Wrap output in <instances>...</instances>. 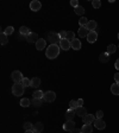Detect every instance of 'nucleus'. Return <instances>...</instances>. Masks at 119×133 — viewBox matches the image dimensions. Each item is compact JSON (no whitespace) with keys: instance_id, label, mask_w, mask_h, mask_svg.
<instances>
[{"instance_id":"f257e3e1","label":"nucleus","mask_w":119,"mask_h":133,"mask_svg":"<svg viewBox=\"0 0 119 133\" xmlns=\"http://www.w3.org/2000/svg\"><path fill=\"white\" fill-rule=\"evenodd\" d=\"M45 55L49 59H54L60 55V46L57 44H50L47 48V51H45Z\"/></svg>"},{"instance_id":"f03ea898","label":"nucleus","mask_w":119,"mask_h":133,"mask_svg":"<svg viewBox=\"0 0 119 133\" xmlns=\"http://www.w3.org/2000/svg\"><path fill=\"white\" fill-rule=\"evenodd\" d=\"M24 88L22 83H14L12 86V94L16 95V96H20V95L24 94Z\"/></svg>"},{"instance_id":"7ed1b4c3","label":"nucleus","mask_w":119,"mask_h":133,"mask_svg":"<svg viewBox=\"0 0 119 133\" xmlns=\"http://www.w3.org/2000/svg\"><path fill=\"white\" fill-rule=\"evenodd\" d=\"M48 41L51 43V44H57L61 42V38H60V35L56 32H49L48 33Z\"/></svg>"},{"instance_id":"20e7f679","label":"nucleus","mask_w":119,"mask_h":133,"mask_svg":"<svg viewBox=\"0 0 119 133\" xmlns=\"http://www.w3.org/2000/svg\"><path fill=\"white\" fill-rule=\"evenodd\" d=\"M56 99V94L55 91H51V90H48L44 93V96H43V101H45V102H53V101H55Z\"/></svg>"},{"instance_id":"39448f33","label":"nucleus","mask_w":119,"mask_h":133,"mask_svg":"<svg viewBox=\"0 0 119 133\" xmlns=\"http://www.w3.org/2000/svg\"><path fill=\"white\" fill-rule=\"evenodd\" d=\"M11 78L13 80L14 83H22V81L24 77H23V74L19 71V70H14V71L11 74Z\"/></svg>"},{"instance_id":"423d86ee","label":"nucleus","mask_w":119,"mask_h":133,"mask_svg":"<svg viewBox=\"0 0 119 133\" xmlns=\"http://www.w3.org/2000/svg\"><path fill=\"white\" fill-rule=\"evenodd\" d=\"M60 48H61L62 50H64V51H67V50H69L70 48H72V42H69L68 39H61V42H60Z\"/></svg>"},{"instance_id":"0eeeda50","label":"nucleus","mask_w":119,"mask_h":133,"mask_svg":"<svg viewBox=\"0 0 119 133\" xmlns=\"http://www.w3.org/2000/svg\"><path fill=\"white\" fill-rule=\"evenodd\" d=\"M41 7H42V4H41V1H38V0H32L30 3V8H31V11H33V12L39 11Z\"/></svg>"},{"instance_id":"6e6552de","label":"nucleus","mask_w":119,"mask_h":133,"mask_svg":"<svg viewBox=\"0 0 119 133\" xmlns=\"http://www.w3.org/2000/svg\"><path fill=\"white\" fill-rule=\"evenodd\" d=\"M38 39L39 38L36 32H30L28 36H26V42H28V43H37Z\"/></svg>"},{"instance_id":"1a4fd4ad","label":"nucleus","mask_w":119,"mask_h":133,"mask_svg":"<svg viewBox=\"0 0 119 133\" xmlns=\"http://www.w3.org/2000/svg\"><path fill=\"white\" fill-rule=\"evenodd\" d=\"M98 39V32L97 31H89L88 36H87V41L88 43H95Z\"/></svg>"},{"instance_id":"9d476101","label":"nucleus","mask_w":119,"mask_h":133,"mask_svg":"<svg viewBox=\"0 0 119 133\" xmlns=\"http://www.w3.org/2000/svg\"><path fill=\"white\" fill-rule=\"evenodd\" d=\"M82 119H83V124H94L97 118H95L94 114H87L86 116H83Z\"/></svg>"},{"instance_id":"9b49d317","label":"nucleus","mask_w":119,"mask_h":133,"mask_svg":"<svg viewBox=\"0 0 119 133\" xmlns=\"http://www.w3.org/2000/svg\"><path fill=\"white\" fill-rule=\"evenodd\" d=\"M75 128V122H74V120H68V121H66L64 122V125H63V130L64 131H72V130H74Z\"/></svg>"},{"instance_id":"f8f14e48","label":"nucleus","mask_w":119,"mask_h":133,"mask_svg":"<svg viewBox=\"0 0 119 133\" xmlns=\"http://www.w3.org/2000/svg\"><path fill=\"white\" fill-rule=\"evenodd\" d=\"M94 126H95V128H98V130H104V128L106 127V124L103 119H95Z\"/></svg>"},{"instance_id":"ddd939ff","label":"nucleus","mask_w":119,"mask_h":133,"mask_svg":"<svg viewBox=\"0 0 119 133\" xmlns=\"http://www.w3.org/2000/svg\"><path fill=\"white\" fill-rule=\"evenodd\" d=\"M75 113H76V115L81 116V118H83V116H86L87 115V109L85 107H78L76 109H75Z\"/></svg>"},{"instance_id":"4468645a","label":"nucleus","mask_w":119,"mask_h":133,"mask_svg":"<svg viewBox=\"0 0 119 133\" xmlns=\"http://www.w3.org/2000/svg\"><path fill=\"white\" fill-rule=\"evenodd\" d=\"M45 45H47V42H45V39L39 38L38 41H37V43H36V49L37 50H43L45 48Z\"/></svg>"},{"instance_id":"2eb2a0df","label":"nucleus","mask_w":119,"mask_h":133,"mask_svg":"<svg viewBox=\"0 0 119 133\" xmlns=\"http://www.w3.org/2000/svg\"><path fill=\"white\" fill-rule=\"evenodd\" d=\"M81 132L82 133H92L93 132V126L91 124H83L82 128H81Z\"/></svg>"},{"instance_id":"dca6fc26","label":"nucleus","mask_w":119,"mask_h":133,"mask_svg":"<svg viewBox=\"0 0 119 133\" xmlns=\"http://www.w3.org/2000/svg\"><path fill=\"white\" fill-rule=\"evenodd\" d=\"M97 26H98V24H97V22H95V20H89L88 24L86 25V29L88 31H95Z\"/></svg>"},{"instance_id":"f3484780","label":"nucleus","mask_w":119,"mask_h":133,"mask_svg":"<svg viewBox=\"0 0 119 133\" xmlns=\"http://www.w3.org/2000/svg\"><path fill=\"white\" fill-rule=\"evenodd\" d=\"M79 36L81 37V38H83V37H87L88 36L89 31L86 29V26H80V29H79Z\"/></svg>"},{"instance_id":"a211bd4d","label":"nucleus","mask_w":119,"mask_h":133,"mask_svg":"<svg viewBox=\"0 0 119 133\" xmlns=\"http://www.w3.org/2000/svg\"><path fill=\"white\" fill-rule=\"evenodd\" d=\"M99 61L101 62V63H107V62L110 61V55H108L107 52L100 54V56H99Z\"/></svg>"},{"instance_id":"6ab92c4d","label":"nucleus","mask_w":119,"mask_h":133,"mask_svg":"<svg viewBox=\"0 0 119 133\" xmlns=\"http://www.w3.org/2000/svg\"><path fill=\"white\" fill-rule=\"evenodd\" d=\"M72 49L74 50H80L81 49V41L79 38H75L72 42Z\"/></svg>"},{"instance_id":"aec40b11","label":"nucleus","mask_w":119,"mask_h":133,"mask_svg":"<svg viewBox=\"0 0 119 133\" xmlns=\"http://www.w3.org/2000/svg\"><path fill=\"white\" fill-rule=\"evenodd\" d=\"M44 128V125L42 124V122H36V124H33V131L36 133H41Z\"/></svg>"},{"instance_id":"412c9836","label":"nucleus","mask_w":119,"mask_h":133,"mask_svg":"<svg viewBox=\"0 0 119 133\" xmlns=\"http://www.w3.org/2000/svg\"><path fill=\"white\" fill-rule=\"evenodd\" d=\"M74 115H76L75 111H73V109H68V111L66 112V120L67 121H68V120H74Z\"/></svg>"},{"instance_id":"4be33fe9","label":"nucleus","mask_w":119,"mask_h":133,"mask_svg":"<svg viewBox=\"0 0 119 133\" xmlns=\"http://www.w3.org/2000/svg\"><path fill=\"white\" fill-rule=\"evenodd\" d=\"M39 86H41V78L39 77L31 78V87H33V88H38Z\"/></svg>"},{"instance_id":"5701e85b","label":"nucleus","mask_w":119,"mask_h":133,"mask_svg":"<svg viewBox=\"0 0 119 133\" xmlns=\"http://www.w3.org/2000/svg\"><path fill=\"white\" fill-rule=\"evenodd\" d=\"M7 42H8L7 35L5 32H1V35H0V43H1V45H6Z\"/></svg>"},{"instance_id":"b1692460","label":"nucleus","mask_w":119,"mask_h":133,"mask_svg":"<svg viewBox=\"0 0 119 133\" xmlns=\"http://www.w3.org/2000/svg\"><path fill=\"white\" fill-rule=\"evenodd\" d=\"M19 33L22 35V36H28L29 33H30V29L28 28V26H22V28L19 29Z\"/></svg>"},{"instance_id":"393cba45","label":"nucleus","mask_w":119,"mask_h":133,"mask_svg":"<svg viewBox=\"0 0 119 133\" xmlns=\"http://www.w3.org/2000/svg\"><path fill=\"white\" fill-rule=\"evenodd\" d=\"M111 91L113 95H119V84L118 83H113L111 86Z\"/></svg>"},{"instance_id":"a878e982","label":"nucleus","mask_w":119,"mask_h":133,"mask_svg":"<svg viewBox=\"0 0 119 133\" xmlns=\"http://www.w3.org/2000/svg\"><path fill=\"white\" fill-rule=\"evenodd\" d=\"M30 105H31V101L28 97H24V99L20 100V106H22V107H29Z\"/></svg>"},{"instance_id":"bb28decb","label":"nucleus","mask_w":119,"mask_h":133,"mask_svg":"<svg viewBox=\"0 0 119 133\" xmlns=\"http://www.w3.org/2000/svg\"><path fill=\"white\" fill-rule=\"evenodd\" d=\"M74 12H75L76 14H78V16H83V13H85V8H83L82 6L79 5L78 7H75V8H74Z\"/></svg>"},{"instance_id":"cd10ccee","label":"nucleus","mask_w":119,"mask_h":133,"mask_svg":"<svg viewBox=\"0 0 119 133\" xmlns=\"http://www.w3.org/2000/svg\"><path fill=\"white\" fill-rule=\"evenodd\" d=\"M117 51V46L114 44H110L107 46V51H106V52L108 54V55H111V54H114Z\"/></svg>"},{"instance_id":"c85d7f7f","label":"nucleus","mask_w":119,"mask_h":133,"mask_svg":"<svg viewBox=\"0 0 119 133\" xmlns=\"http://www.w3.org/2000/svg\"><path fill=\"white\" fill-rule=\"evenodd\" d=\"M69 109H73V111H75L76 108L79 107V105H78V101H75V100H70L69 101Z\"/></svg>"},{"instance_id":"c756f323","label":"nucleus","mask_w":119,"mask_h":133,"mask_svg":"<svg viewBox=\"0 0 119 133\" xmlns=\"http://www.w3.org/2000/svg\"><path fill=\"white\" fill-rule=\"evenodd\" d=\"M31 103H32L33 106H36V107H39V106H42V103H43V99H35V97H33Z\"/></svg>"},{"instance_id":"7c9ffc66","label":"nucleus","mask_w":119,"mask_h":133,"mask_svg":"<svg viewBox=\"0 0 119 133\" xmlns=\"http://www.w3.org/2000/svg\"><path fill=\"white\" fill-rule=\"evenodd\" d=\"M43 96H44V93L42 90H35V93H33L35 99H43Z\"/></svg>"},{"instance_id":"2f4dec72","label":"nucleus","mask_w":119,"mask_h":133,"mask_svg":"<svg viewBox=\"0 0 119 133\" xmlns=\"http://www.w3.org/2000/svg\"><path fill=\"white\" fill-rule=\"evenodd\" d=\"M67 39L69 42H73L75 39V33L74 31H67Z\"/></svg>"},{"instance_id":"473e14b6","label":"nucleus","mask_w":119,"mask_h":133,"mask_svg":"<svg viewBox=\"0 0 119 133\" xmlns=\"http://www.w3.org/2000/svg\"><path fill=\"white\" fill-rule=\"evenodd\" d=\"M89 20L87 19V18H85V17H81L80 19H79V24H80V26H86L87 24H88Z\"/></svg>"},{"instance_id":"72a5a7b5","label":"nucleus","mask_w":119,"mask_h":133,"mask_svg":"<svg viewBox=\"0 0 119 133\" xmlns=\"http://www.w3.org/2000/svg\"><path fill=\"white\" fill-rule=\"evenodd\" d=\"M22 84L24 87H31V80L30 78H28V77H24L23 78V81H22Z\"/></svg>"},{"instance_id":"f704fd0d","label":"nucleus","mask_w":119,"mask_h":133,"mask_svg":"<svg viewBox=\"0 0 119 133\" xmlns=\"http://www.w3.org/2000/svg\"><path fill=\"white\" fill-rule=\"evenodd\" d=\"M4 32H5L7 36H10V35H12V33L14 32V28H13V26H7V28L5 29V31H4Z\"/></svg>"},{"instance_id":"c9c22d12","label":"nucleus","mask_w":119,"mask_h":133,"mask_svg":"<svg viewBox=\"0 0 119 133\" xmlns=\"http://www.w3.org/2000/svg\"><path fill=\"white\" fill-rule=\"evenodd\" d=\"M23 126H24V130H25V131L33 130V124H31V122H25Z\"/></svg>"},{"instance_id":"e433bc0d","label":"nucleus","mask_w":119,"mask_h":133,"mask_svg":"<svg viewBox=\"0 0 119 133\" xmlns=\"http://www.w3.org/2000/svg\"><path fill=\"white\" fill-rule=\"evenodd\" d=\"M92 6L94 8H99L100 6H101V1H100V0H93V1H92Z\"/></svg>"},{"instance_id":"4c0bfd02","label":"nucleus","mask_w":119,"mask_h":133,"mask_svg":"<svg viewBox=\"0 0 119 133\" xmlns=\"http://www.w3.org/2000/svg\"><path fill=\"white\" fill-rule=\"evenodd\" d=\"M103 116H104L103 111H98L97 113H95V118H97V119H103Z\"/></svg>"},{"instance_id":"58836bf2","label":"nucleus","mask_w":119,"mask_h":133,"mask_svg":"<svg viewBox=\"0 0 119 133\" xmlns=\"http://www.w3.org/2000/svg\"><path fill=\"white\" fill-rule=\"evenodd\" d=\"M58 35H60V38L61 39L67 38V31H61V32H58Z\"/></svg>"},{"instance_id":"ea45409f","label":"nucleus","mask_w":119,"mask_h":133,"mask_svg":"<svg viewBox=\"0 0 119 133\" xmlns=\"http://www.w3.org/2000/svg\"><path fill=\"white\" fill-rule=\"evenodd\" d=\"M70 5H72L74 8L78 7V6H79V1H78V0H72V1H70Z\"/></svg>"},{"instance_id":"a19ab883","label":"nucleus","mask_w":119,"mask_h":133,"mask_svg":"<svg viewBox=\"0 0 119 133\" xmlns=\"http://www.w3.org/2000/svg\"><path fill=\"white\" fill-rule=\"evenodd\" d=\"M114 83H118L119 84V72L114 74Z\"/></svg>"},{"instance_id":"79ce46f5","label":"nucleus","mask_w":119,"mask_h":133,"mask_svg":"<svg viewBox=\"0 0 119 133\" xmlns=\"http://www.w3.org/2000/svg\"><path fill=\"white\" fill-rule=\"evenodd\" d=\"M69 133H82V132H81V130H79V128H74V130H72Z\"/></svg>"},{"instance_id":"37998d69","label":"nucleus","mask_w":119,"mask_h":133,"mask_svg":"<svg viewBox=\"0 0 119 133\" xmlns=\"http://www.w3.org/2000/svg\"><path fill=\"white\" fill-rule=\"evenodd\" d=\"M78 105H79V107H82L83 106V99H79L78 100Z\"/></svg>"},{"instance_id":"c03bdc74","label":"nucleus","mask_w":119,"mask_h":133,"mask_svg":"<svg viewBox=\"0 0 119 133\" xmlns=\"http://www.w3.org/2000/svg\"><path fill=\"white\" fill-rule=\"evenodd\" d=\"M114 66H116V69H117V70H119V58L116 61V63H114Z\"/></svg>"},{"instance_id":"a18cd8bd","label":"nucleus","mask_w":119,"mask_h":133,"mask_svg":"<svg viewBox=\"0 0 119 133\" xmlns=\"http://www.w3.org/2000/svg\"><path fill=\"white\" fill-rule=\"evenodd\" d=\"M25 133H36L33 130H29V131H25Z\"/></svg>"},{"instance_id":"49530a36","label":"nucleus","mask_w":119,"mask_h":133,"mask_svg":"<svg viewBox=\"0 0 119 133\" xmlns=\"http://www.w3.org/2000/svg\"><path fill=\"white\" fill-rule=\"evenodd\" d=\"M118 39H119V33H118Z\"/></svg>"},{"instance_id":"de8ad7c7","label":"nucleus","mask_w":119,"mask_h":133,"mask_svg":"<svg viewBox=\"0 0 119 133\" xmlns=\"http://www.w3.org/2000/svg\"><path fill=\"white\" fill-rule=\"evenodd\" d=\"M118 49H119V45H118Z\"/></svg>"}]
</instances>
